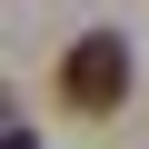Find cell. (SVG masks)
<instances>
[{
	"label": "cell",
	"instance_id": "6da1fadb",
	"mask_svg": "<svg viewBox=\"0 0 149 149\" xmlns=\"http://www.w3.org/2000/svg\"><path fill=\"white\" fill-rule=\"evenodd\" d=\"M60 109H80V119H119L129 109V40L119 30H80L60 50Z\"/></svg>",
	"mask_w": 149,
	"mask_h": 149
},
{
	"label": "cell",
	"instance_id": "7a4b0ae2",
	"mask_svg": "<svg viewBox=\"0 0 149 149\" xmlns=\"http://www.w3.org/2000/svg\"><path fill=\"white\" fill-rule=\"evenodd\" d=\"M10 149H40V139H30V129H20V119H10Z\"/></svg>",
	"mask_w": 149,
	"mask_h": 149
}]
</instances>
